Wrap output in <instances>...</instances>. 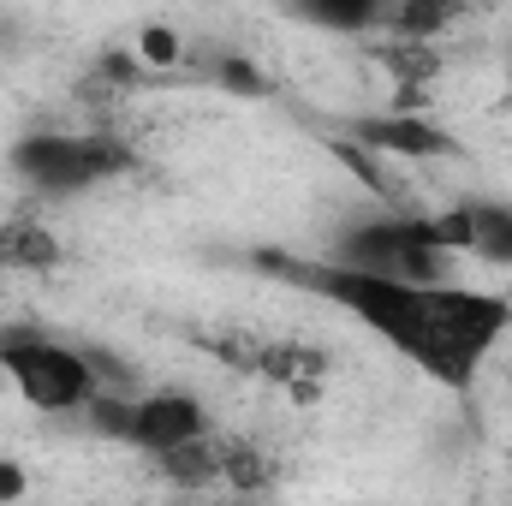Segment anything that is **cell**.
Masks as SVG:
<instances>
[{
    "mask_svg": "<svg viewBox=\"0 0 512 506\" xmlns=\"http://www.w3.org/2000/svg\"><path fill=\"white\" fill-rule=\"evenodd\" d=\"M274 274H286L292 286H304L310 298L346 310L352 322H364L376 340H387L405 364H417L429 381L465 393L477 370L489 364V352L512 334V298L501 292H471V286H399L376 274H352L322 262H298V256H262Z\"/></svg>",
    "mask_w": 512,
    "mask_h": 506,
    "instance_id": "cell-1",
    "label": "cell"
},
{
    "mask_svg": "<svg viewBox=\"0 0 512 506\" xmlns=\"http://www.w3.org/2000/svg\"><path fill=\"white\" fill-rule=\"evenodd\" d=\"M334 268L352 274H376V280H399V286H447V262L453 256L435 245L429 215H399L387 209L376 221H352L334 239Z\"/></svg>",
    "mask_w": 512,
    "mask_h": 506,
    "instance_id": "cell-2",
    "label": "cell"
},
{
    "mask_svg": "<svg viewBox=\"0 0 512 506\" xmlns=\"http://www.w3.org/2000/svg\"><path fill=\"white\" fill-rule=\"evenodd\" d=\"M0 364L6 381L18 387V399L42 417H72L90 411L102 381L90 370V358L66 340H42V334H0Z\"/></svg>",
    "mask_w": 512,
    "mask_h": 506,
    "instance_id": "cell-3",
    "label": "cell"
},
{
    "mask_svg": "<svg viewBox=\"0 0 512 506\" xmlns=\"http://www.w3.org/2000/svg\"><path fill=\"white\" fill-rule=\"evenodd\" d=\"M126 149L114 137H72V131H30L12 143V167L24 185L66 197V191H90L114 173H126Z\"/></svg>",
    "mask_w": 512,
    "mask_h": 506,
    "instance_id": "cell-4",
    "label": "cell"
},
{
    "mask_svg": "<svg viewBox=\"0 0 512 506\" xmlns=\"http://www.w3.org/2000/svg\"><path fill=\"white\" fill-rule=\"evenodd\" d=\"M203 435H209V411H203L197 393L161 387V393H143L131 405V441L126 447L149 453V459H167V453H179V447H191Z\"/></svg>",
    "mask_w": 512,
    "mask_h": 506,
    "instance_id": "cell-5",
    "label": "cell"
},
{
    "mask_svg": "<svg viewBox=\"0 0 512 506\" xmlns=\"http://www.w3.org/2000/svg\"><path fill=\"white\" fill-rule=\"evenodd\" d=\"M346 143H358V149H370V155H382V161H435V155H453V149H459L441 126H429V120H417V114H399V108H393V114H364V120H352Z\"/></svg>",
    "mask_w": 512,
    "mask_h": 506,
    "instance_id": "cell-6",
    "label": "cell"
},
{
    "mask_svg": "<svg viewBox=\"0 0 512 506\" xmlns=\"http://www.w3.org/2000/svg\"><path fill=\"white\" fill-rule=\"evenodd\" d=\"M227 459H233V447H227V441H215V435H203V441H191V447L167 453V459H161V471H167V483H173V489H209V483H221V477H227Z\"/></svg>",
    "mask_w": 512,
    "mask_h": 506,
    "instance_id": "cell-7",
    "label": "cell"
},
{
    "mask_svg": "<svg viewBox=\"0 0 512 506\" xmlns=\"http://www.w3.org/2000/svg\"><path fill=\"white\" fill-rule=\"evenodd\" d=\"M471 251L495 268H512V209L507 203H489L477 197L471 203Z\"/></svg>",
    "mask_w": 512,
    "mask_h": 506,
    "instance_id": "cell-8",
    "label": "cell"
},
{
    "mask_svg": "<svg viewBox=\"0 0 512 506\" xmlns=\"http://www.w3.org/2000/svg\"><path fill=\"white\" fill-rule=\"evenodd\" d=\"M387 24L399 30V42H429V36H441L447 24H453V6H429V0H411V6H393L382 12Z\"/></svg>",
    "mask_w": 512,
    "mask_h": 506,
    "instance_id": "cell-9",
    "label": "cell"
},
{
    "mask_svg": "<svg viewBox=\"0 0 512 506\" xmlns=\"http://www.w3.org/2000/svg\"><path fill=\"white\" fill-rule=\"evenodd\" d=\"M304 18L328 24V30H370V24H382V6L376 0H316V6H304Z\"/></svg>",
    "mask_w": 512,
    "mask_h": 506,
    "instance_id": "cell-10",
    "label": "cell"
},
{
    "mask_svg": "<svg viewBox=\"0 0 512 506\" xmlns=\"http://www.w3.org/2000/svg\"><path fill=\"white\" fill-rule=\"evenodd\" d=\"M209 72H215V84H221L227 96H268V90H274V84H268V72L256 66L251 54H215V66H209Z\"/></svg>",
    "mask_w": 512,
    "mask_h": 506,
    "instance_id": "cell-11",
    "label": "cell"
},
{
    "mask_svg": "<svg viewBox=\"0 0 512 506\" xmlns=\"http://www.w3.org/2000/svg\"><path fill=\"white\" fill-rule=\"evenodd\" d=\"M0 251L12 268H54L60 262V245L48 239V233H36V227H12V233H0Z\"/></svg>",
    "mask_w": 512,
    "mask_h": 506,
    "instance_id": "cell-12",
    "label": "cell"
},
{
    "mask_svg": "<svg viewBox=\"0 0 512 506\" xmlns=\"http://www.w3.org/2000/svg\"><path fill=\"white\" fill-rule=\"evenodd\" d=\"M382 60H387V72L405 78V84H411V78H429V72L441 66L429 42H393V48H382Z\"/></svg>",
    "mask_w": 512,
    "mask_h": 506,
    "instance_id": "cell-13",
    "label": "cell"
},
{
    "mask_svg": "<svg viewBox=\"0 0 512 506\" xmlns=\"http://www.w3.org/2000/svg\"><path fill=\"white\" fill-rule=\"evenodd\" d=\"M429 227H435V245H441L447 256L471 251V203H453V209L429 215Z\"/></svg>",
    "mask_w": 512,
    "mask_h": 506,
    "instance_id": "cell-14",
    "label": "cell"
},
{
    "mask_svg": "<svg viewBox=\"0 0 512 506\" xmlns=\"http://www.w3.org/2000/svg\"><path fill=\"white\" fill-rule=\"evenodd\" d=\"M137 54L149 60V66H179V30H167V24H149L143 36H137Z\"/></svg>",
    "mask_w": 512,
    "mask_h": 506,
    "instance_id": "cell-15",
    "label": "cell"
},
{
    "mask_svg": "<svg viewBox=\"0 0 512 506\" xmlns=\"http://www.w3.org/2000/svg\"><path fill=\"white\" fill-rule=\"evenodd\" d=\"M24 489H30V477H24V465H12V459H0V506L24 501Z\"/></svg>",
    "mask_w": 512,
    "mask_h": 506,
    "instance_id": "cell-16",
    "label": "cell"
},
{
    "mask_svg": "<svg viewBox=\"0 0 512 506\" xmlns=\"http://www.w3.org/2000/svg\"><path fill=\"white\" fill-rule=\"evenodd\" d=\"M6 268H12V262H6V251H0V274H6Z\"/></svg>",
    "mask_w": 512,
    "mask_h": 506,
    "instance_id": "cell-17",
    "label": "cell"
},
{
    "mask_svg": "<svg viewBox=\"0 0 512 506\" xmlns=\"http://www.w3.org/2000/svg\"><path fill=\"white\" fill-rule=\"evenodd\" d=\"M0 381H6V364H0Z\"/></svg>",
    "mask_w": 512,
    "mask_h": 506,
    "instance_id": "cell-18",
    "label": "cell"
}]
</instances>
